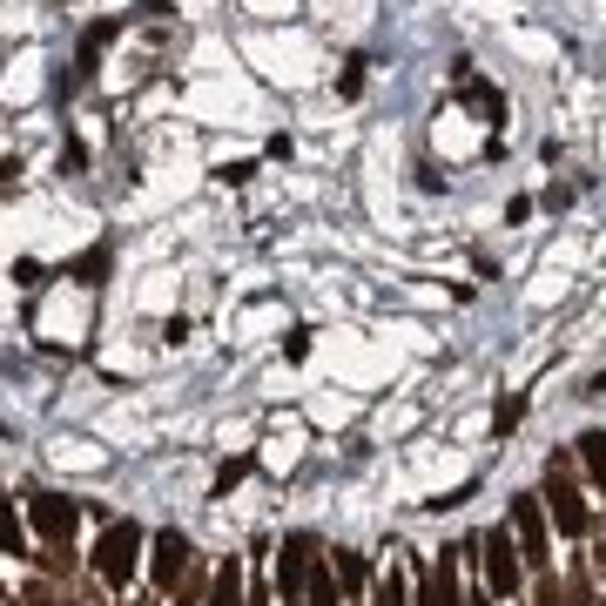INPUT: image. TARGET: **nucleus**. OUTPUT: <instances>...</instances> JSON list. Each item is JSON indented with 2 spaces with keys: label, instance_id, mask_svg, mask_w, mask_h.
<instances>
[{
  "label": "nucleus",
  "instance_id": "obj_1",
  "mask_svg": "<svg viewBox=\"0 0 606 606\" xmlns=\"http://www.w3.org/2000/svg\"><path fill=\"white\" fill-rule=\"evenodd\" d=\"M122 28H129V14H102V21H89L81 28V48H74V61L61 68V81H54V95L68 102V95H81L95 81V68H102V48L109 41H122Z\"/></svg>",
  "mask_w": 606,
  "mask_h": 606
},
{
  "label": "nucleus",
  "instance_id": "obj_2",
  "mask_svg": "<svg viewBox=\"0 0 606 606\" xmlns=\"http://www.w3.org/2000/svg\"><path fill=\"white\" fill-rule=\"evenodd\" d=\"M135 559H142V526H135V518H122V526H109L102 546H95V573L109 586H129L135 579Z\"/></svg>",
  "mask_w": 606,
  "mask_h": 606
},
{
  "label": "nucleus",
  "instance_id": "obj_3",
  "mask_svg": "<svg viewBox=\"0 0 606 606\" xmlns=\"http://www.w3.org/2000/svg\"><path fill=\"white\" fill-rule=\"evenodd\" d=\"M546 505H553V526H559L566 540H579V533H586V505H579V485L566 479V465H559V459L546 465Z\"/></svg>",
  "mask_w": 606,
  "mask_h": 606
},
{
  "label": "nucleus",
  "instance_id": "obj_4",
  "mask_svg": "<svg viewBox=\"0 0 606 606\" xmlns=\"http://www.w3.org/2000/svg\"><path fill=\"white\" fill-rule=\"evenodd\" d=\"M512 533H518V559H533V566L553 559L546 553V512H540V499H512Z\"/></svg>",
  "mask_w": 606,
  "mask_h": 606
},
{
  "label": "nucleus",
  "instance_id": "obj_5",
  "mask_svg": "<svg viewBox=\"0 0 606 606\" xmlns=\"http://www.w3.org/2000/svg\"><path fill=\"white\" fill-rule=\"evenodd\" d=\"M28 512H34V533H41V540H54V546H68V540H74V526H81V512H74L68 499H54V492H34V505H28Z\"/></svg>",
  "mask_w": 606,
  "mask_h": 606
},
{
  "label": "nucleus",
  "instance_id": "obj_6",
  "mask_svg": "<svg viewBox=\"0 0 606 606\" xmlns=\"http://www.w3.org/2000/svg\"><path fill=\"white\" fill-rule=\"evenodd\" d=\"M304 586H310V540H284V559H277V593L284 606H304Z\"/></svg>",
  "mask_w": 606,
  "mask_h": 606
},
{
  "label": "nucleus",
  "instance_id": "obj_7",
  "mask_svg": "<svg viewBox=\"0 0 606 606\" xmlns=\"http://www.w3.org/2000/svg\"><path fill=\"white\" fill-rule=\"evenodd\" d=\"M479 553H485V579H492V593H518V553L505 546V533H499V526L479 540Z\"/></svg>",
  "mask_w": 606,
  "mask_h": 606
},
{
  "label": "nucleus",
  "instance_id": "obj_8",
  "mask_svg": "<svg viewBox=\"0 0 606 606\" xmlns=\"http://www.w3.org/2000/svg\"><path fill=\"white\" fill-rule=\"evenodd\" d=\"M189 573V540L183 533H162L155 540V586H176Z\"/></svg>",
  "mask_w": 606,
  "mask_h": 606
},
{
  "label": "nucleus",
  "instance_id": "obj_9",
  "mask_svg": "<svg viewBox=\"0 0 606 606\" xmlns=\"http://www.w3.org/2000/svg\"><path fill=\"white\" fill-rule=\"evenodd\" d=\"M418 606H465V599H459V573H452V559L424 579V599H418Z\"/></svg>",
  "mask_w": 606,
  "mask_h": 606
},
{
  "label": "nucleus",
  "instance_id": "obj_10",
  "mask_svg": "<svg viewBox=\"0 0 606 606\" xmlns=\"http://www.w3.org/2000/svg\"><path fill=\"white\" fill-rule=\"evenodd\" d=\"M68 277H81V284H102V277H109V243H95L89 256H74V264H68Z\"/></svg>",
  "mask_w": 606,
  "mask_h": 606
},
{
  "label": "nucleus",
  "instance_id": "obj_11",
  "mask_svg": "<svg viewBox=\"0 0 606 606\" xmlns=\"http://www.w3.org/2000/svg\"><path fill=\"white\" fill-rule=\"evenodd\" d=\"M579 459H586L593 485H606V431H586V439H579Z\"/></svg>",
  "mask_w": 606,
  "mask_h": 606
},
{
  "label": "nucleus",
  "instance_id": "obj_12",
  "mask_svg": "<svg viewBox=\"0 0 606 606\" xmlns=\"http://www.w3.org/2000/svg\"><path fill=\"white\" fill-rule=\"evenodd\" d=\"M209 606H243V573H236V559L216 573V593H209Z\"/></svg>",
  "mask_w": 606,
  "mask_h": 606
},
{
  "label": "nucleus",
  "instance_id": "obj_13",
  "mask_svg": "<svg viewBox=\"0 0 606 606\" xmlns=\"http://www.w3.org/2000/svg\"><path fill=\"white\" fill-rule=\"evenodd\" d=\"M21 546H28L21 512H14V505H0V553H21Z\"/></svg>",
  "mask_w": 606,
  "mask_h": 606
},
{
  "label": "nucleus",
  "instance_id": "obj_14",
  "mask_svg": "<svg viewBox=\"0 0 606 606\" xmlns=\"http://www.w3.org/2000/svg\"><path fill=\"white\" fill-rule=\"evenodd\" d=\"M304 599H310V606H337V579H330L323 566H310V586H304Z\"/></svg>",
  "mask_w": 606,
  "mask_h": 606
},
{
  "label": "nucleus",
  "instance_id": "obj_15",
  "mask_svg": "<svg viewBox=\"0 0 606 606\" xmlns=\"http://www.w3.org/2000/svg\"><path fill=\"white\" fill-rule=\"evenodd\" d=\"M337 579H343V593H358L364 586V559L358 553H337Z\"/></svg>",
  "mask_w": 606,
  "mask_h": 606
},
{
  "label": "nucleus",
  "instance_id": "obj_16",
  "mask_svg": "<svg viewBox=\"0 0 606 606\" xmlns=\"http://www.w3.org/2000/svg\"><path fill=\"white\" fill-rule=\"evenodd\" d=\"M518 418H526V398H505V404H499V411H492V424H499V431H512V424H518Z\"/></svg>",
  "mask_w": 606,
  "mask_h": 606
},
{
  "label": "nucleus",
  "instance_id": "obj_17",
  "mask_svg": "<svg viewBox=\"0 0 606 606\" xmlns=\"http://www.w3.org/2000/svg\"><path fill=\"white\" fill-rule=\"evenodd\" d=\"M378 606H404V579H398V573L378 579Z\"/></svg>",
  "mask_w": 606,
  "mask_h": 606
},
{
  "label": "nucleus",
  "instance_id": "obj_18",
  "mask_svg": "<svg viewBox=\"0 0 606 606\" xmlns=\"http://www.w3.org/2000/svg\"><path fill=\"white\" fill-rule=\"evenodd\" d=\"M61 168H89V148H81V142H74V135H68V142H61Z\"/></svg>",
  "mask_w": 606,
  "mask_h": 606
},
{
  "label": "nucleus",
  "instance_id": "obj_19",
  "mask_svg": "<svg viewBox=\"0 0 606 606\" xmlns=\"http://www.w3.org/2000/svg\"><path fill=\"white\" fill-rule=\"evenodd\" d=\"M337 89H343V95H364V61H351V68H343V81H337Z\"/></svg>",
  "mask_w": 606,
  "mask_h": 606
},
{
  "label": "nucleus",
  "instance_id": "obj_20",
  "mask_svg": "<svg viewBox=\"0 0 606 606\" xmlns=\"http://www.w3.org/2000/svg\"><path fill=\"white\" fill-rule=\"evenodd\" d=\"M566 606H593V586H586V579H573V586H566Z\"/></svg>",
  "mask_w": 606,
  "mask_h": 606
},
{
  "label": "nucleus",
  "instance_id": "obj_21",
  "mask_svg": "<svg viewBox=\"0 0 606 606\" xmlns=\"http://www.w3.org/2000/svg\"><path fill=\"white\" fill-rule=\"evenodd\" d=\"M533 606H566V593H559V586H553V579H546V586H540V599H533Z\"/></svg>",
  "mask_w": 606,
  "mask_h": 606
},
{
  "label": "nucleus",
  "instance_id": "obj_22",
  "mask_svg": "<svg viewBox=\"0 0 606 606\" xmlns=\"http://www.w3.org/2000/svg\"><path fill=\"white\" fill-rule=\"evenodd\" d=\"M586 398H606V371H599V378H593V384H586Z\"/></svg>",
  "mask_w": 606,
  "mask_h": 606
},
{
  "label": "nucleus",
  "instance_id": "obj_23",
  "mask_svg": "<svg viewBox=\"0 0 606 606\" xmlns=\"http://www.w3.org/2000/svg\"><path fill=\"white\" fill-rule=\"evenodd\" d=\"M34 606H61V599H34Z\"/></svg>",
  "mask_w": 606,
  "mask_h": 606
}]
</instances>
